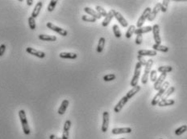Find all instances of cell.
<instances>
[{
	"instance_id": "cell-8",
	"label": "cell",
	"mask_w": 187,
	"mask_h": 139,
	"mask_svg": "<svg viewBox=\"0 0 187 139\" xmlns=\"http://www.w3.org/2000/svg\"><path fill=\"white\" fill-rule=\"evenodd\" d=\"M152 33H153V39L155 40L156 44H161V39L160 36V27L158 24H155L152 27Z\"/></svg>"
},
{
	"instance_id": "cell-47",
	"label": "cell",
	"mask_w": 187,
	"mask_h": 139,
	"mask_svg": "<svg viewBox=\"0 0 187 139\" xmlns=\"http://www.w3.org/2000/svg\"><path fill=\"white\" fill-rule=\"evenodd\" d=\"M160 139H162V138H160Z\"/></svg>"
},
{
	"instance_id": "cell-27",
	"label": "cell",
	"mask_w": 187,
	"mask_h": 139,
	"mask_svg": "<svg viewBox=\"0 0 187 139\" xmlns=\"http://www.w3.org/2000/svg\"><path fill=\"white\" fill-rule=\"evenodd\" d=\"M174 91H175V88L174 87H169L168 89L166 90L165 92V93H164V95L162 96V97H161V100H166L167 98H168L169 96H170L172 93H173L174 92Z\"/></svg>"
},
{
	"instance_id": "cell-21",
	"label": "cell",
	"mask_w": 187,
	"mask_h": 139,
	"mask_svg": "<svg viewBox=\"0 0 187 139\" xmlns=\"http://www.w3.org/2000/svg\"><path fill=\"white\" fill-rule=\"evenodd\" d=\"M152 31V27H151V26L142 27H140V28L135 29V34L136 35H143V34L148 33V32H150V31Z\"/></svg>"
},
{
	"instance_id": "cell-42",
	"label": "cell",
	"mask_w": 187,
	"mask_h": 139,
	"mask_svg": "<svg viewBox=\"0 0 187 139\" xmlns=\"http://www.w3.org/2000/svg\"><path fill=\"white\" fill-rule=\"evenodd\" d=\"M6 45L5 44H1L0 45V57H2V55L4 54L5 51H6Z\"/></svg>"
},
{
	"instance_id": "cell-30",
	"label": "cell",
	"mask_w": 187,
	"mask_h": 139,
	"mask_svg": "<svg viewBox=\"0 0 187 139\" xmlns=\"http://www.w3.org/2000/svg\"><path fill=\"white\" fill-rule=\"evenodd\" d=\"M135 26H134V25H131V26L128 27L127 32H126V37L128 38V39H130V38L132 36L133 34L135 33Z\"/></svg>"
},
{
	"instance_id": "cell-19",
	"label": "cell",
	"mask_w": 187,
	"mask_h": 139,
	"mask_svg": "<svg viewBox=\"0 0 187 139\" xmlns=\"http://www.w3.org/2000/svg\"><path fill=\"white\" fill-rule=\"evenodd\" d=\"M59 57L62 59H69V60H75L78 58V55L73 52H61Z\"/></svg>"
},
{
	"instance_id": "cell-43",
	"label": "cell",
	"mask_w": 187,
	"mask_h": 139,
	"mask_svg": "<svg viewBox=\"0 0 187 139\" xmlns=\"http://www.w3.org/2000/svg\"><path fill=\"white\" fill-rule=\"evenodd\" d=\"M62 139H69V131L68 130H63Z\"/></svg>"
},
{
	"instance_id": "cell-22",
	"label": "cell",
	"mask_w": 187,
	"mask_h": 139,
	"mask_svg": "<svg viewBox=\"0 0 187 139\" xmlns=\"http://www.w3.org/2000/svg\"><path fill=\"white\" fill-rule=\"evenodd\" d=\"M69 105V101H68V100H64V101L62 102V104H61V106H60L59 109H58V111H57V113H59L60 115H63V114L65 113V111H66Z\"/></svg>"
},
{
	"instance_id": "cell-5",
	"label": "cell",
	"mask_w": 187,
	"mask_h": 139,
	"mask_svg": "<svg viewBox=\"0 0 187 139\" xmlns=\"http://www.w3.org/2000/svg\"><path fill=\"white\" fill-rule=\"evenodd\" d=\"M151 11H152V9L150 8V7H147V8H145V10L144 11V12H143V14L141 15V16L139 18L137 23H136V27H137L138 28L142 27L143 24H145V21H146V19H148V18H149V16Z\"/></svg>"
},
{
	"instance_id": "cell-46",
	"label": "cell",
	"mask_w": 187,
	"mask_h": 139,
	"mask_svg": "<svg viewBox=\"0 0 187 139\" xmlns=\"http://www.w3.org/2000/svg\"><path fill=\"white\" fill-rule=\"evenodd\" d=\"M119 139H125V138H124V137H123V138H119Z\"/></svg>"
},
{
	"instance_id": "cell-28",
	"label": "cell",
	"mask_w": 187,
	"mask_h": 139,
	"mask_svg": "<svg viewBox=\"0 0 187 139\" xmlns=\"http://www.w3.org/2000/svg\"><path fill=\"white\" fill-rule=\"evenodd\" d=\"M173 71V68L172 66H160L157 69V72L161 73H170Z\"/></svg>"
},
{
	"instance_id": "cell-34",
	"label": "cell",
	"mask_w": 187,
	"mask_h": 139,
	"mask_svg": "<svg viewBox=\"0 0 187 139\" xmlns=\"http://www.w3.org/2000/svg\"><path fill=\"white\" fill-rule=\"evenodd\" d=\"M28 25H29V27H30V29L31 30H32V31H34L35 29H36V21H35V19L34 18H32V16H30L28 18Z\"/></svg>"
},
{
	"instance_id": "cell-36",
	"label": "cell",
	"mask_w": 187,
	"mask_h": 139,
	"mask_svg": "<svg viewBox=\"0 0 187 139\" xmlns=\"http://www.w3.org/2000/svg\"><path fill=\"white\" fill-rule=\"evenodd\" d=\"M82 19L85 22H89V23H95L97 19L93 18L91 16H88V15H82Z\"/></svg>"
},
{
	"instance_id": "cell-26",
	"label": "cell",
	"mask_w": 187,
	"mask_h": 139,
	"mask_svg": "<svg viewBox=\"0 0 187 139\" xmlns=\"http://www.w3.org/2000/svg\"><path fill=\"white\" fill-rule=\"evenodd\" d=\"M105 42H106V40H105L104 37H101L99 40V44H98L97 46V52L99 53H101L103 51V48H104L105 46Z\"/></svg>"
},
{
	"instance_id": "cell-40",
	"label": "cell",
	"mask_w": 187,
	"mask_h": 139,
	"mask_svg": "<svg viewBox=\"0 0 187 139\" xmlns=\"http://www.w3.org/2000/svg\"><path fill=\"white\" fill-rule=\"evenodd\" d=\"M143 42V36L142 35H136V38H135V44L140 45Z\"/></svg>"
},
{
	"instance_id": "cell-13",
	"label": "cell",
	"mask_w": 187,
	"mask_h": 139,
	"mask_svg": "<svg viewBox=\"0 0 187 139\" xmlns=\"http://www.w3.org/2000/svg\"><path fill=\"white\" fill-rule=\"evenodd\" d=\"M160 11H161V3L158 2V3H157V4L154 7L153 9L152 10L151 13H150V15H149V18H148V20H149V22L153 21Z\"/></svg>"
},
{
	"instance_id": "cell-17",
	"label": "cell",
	"mask_w": 187,
	"mask_h": 139,
	"mask_svg": "<svg viewBox=\"0 0 187 139\" xmlns=\"http://www.w3.org/2000/svg\"><path fill=\"white\" fill-rule=\"evenodd\" d=\"M138 55L140 56H142V57H155L157 55L156 51L154 50H139L138 51Z\"/></svg>"
},
{
	"instance_id": "cell-37",
	"label": "cell",
	"mask_w": 187,
	"mask_h": 139,
	"mask_svg": "<svg viewBox=\"0 0 187 139\" xmlns=\"http://www.w3.org/2000/svg\"><path fill=\"white\" fill-rule=\"evenodd\" d=\"M115 78L116 76L115 75V74H107V75L103 76V80L108 82V81H112V80H115Z\"/></svg>"
},
{
	"instance_id": "cell-3",
	"label": "cell",
	"mask_w": 187,
	"mask_h": 139,
	"mask_svg": "<svg viewBox=\"0 0 187 139\" xmlns=\"http://www.w3.org/2000/svg\"><path fill=\"white\" fill-rule=\"evenodd\" d=\"M152 64H153V60L152 59L147 60V64L145 65V72H144V74H143L142 79H141V82H142L143 85H146L148 82V80H149V74L151 73L152 67Z\"/></svg>"
},
{
	"instance_id": "cell-15",
	"label": "cell",
	"mask_w": 187,
	"mask_h": 139,
	"mask_svg": "<svg viewBox=\"0 0 187 139\" xmlns=\"http://www.w3.org/2000/svg\"><path fill=\"white\" fill-rule=\"evenodd\" d=\"M114 11L115 10H110V11L107 13V15L104 18L103 21L102 22V27H107L109 25V24L112 21V19L114 17Z\"/></svg>"
},
{
	"instance_id": "cell-25",
	"label": "cell",
	"mask_w": 187,
	"mask_h": 139,
	"mask_svg": "<svg viewBox=\"0 0 187 139\" xmlns=\"http://www.w3.org/2000/svg\"><path fill=\"white\" fill-rule=\"evenodd\" d=\"M175 102L173 99H166V100H161V102L158 103V105L160 107H165V106H169L174 105Z\"/></svg>"
},
{
	"instance_id": "cell-11",
	"label": "cell",
	"mask_w": 187,
	"mask_h": 139,
	"mask_svg": "<svg viewBox=\"0 0 187 139\" xmlns=\"http://www.w3.org/2000/svg\"><path fill=\"white\" fill-rule=\"evenodd\" d=\"M166 76H167V73H161V76L157 78V80H156V82L154 83V89L155 90H160L161 86L164 84V81L165 80Z\"/></svg>"
},
{
	"instance_id": "cell-33",
	"label": "cell",
	"mask_w": 187,
	"mask_h": 139,
	"mask_svg": "<svg viewBox=\"0 0 187 139\" xmlns=\"http://www.w3.org/2000/svg\"><path fill=\"white\" fill-rule=\"evenodd\" d=\"M57 0H51L49 2V3H48V11H49V12H52L53 11V10L55 9V7L57 6Z\"/></svg>"
},
{
	"instance_id": "cell-38",
	"label": "cell",
	"mask_w": 187,
	"mask_h": 139,
	"mask_svg": "<svg viewBox=\"0 0 187 139\" xmlns=\"http://www.w3.org/2000/svg\"><path fill=\"white\" fill-rule=\"evenodd\" d=\"M157 72L156 70H152L151 73H150V80L152 81V82H156V80H157Z\"/></svg>"
},
{
	"instance_id": "cell-10",
	"label": "cell",
	"mask_w": 187,
	"mask_h": 139,
	"mask_svg": "<svg viewBox=\"0 0 187 139\" xmlns=\"http://www.w3.org/2000/svg\"><path fill=\"white\" fill-rule=\"evenodd\" d=\"M128 101H129V99H128V97H126V96L122 97V98L119 100V102H118V104L116 105L115 106V108H114V111H115V113H119V112L122 110V108H123V106L125 105L128 103Z\"/></svg>"
},
{
	"instance_id": "cell-29",
	"label": "cell",
	"mask_w": 187,
	"mask_h": 139,
	"mask_svg": "<svg viewBox=\"0 0 187 139\" xmlns=\"http://www.w3.org/2000/svg\"><path fill=\"white\" fill-rule=\"evenodd\" d=\"M186 131H187V125H182V126H180L179 128H178V129L175 130V134L177 135V136H180V135H182V134L186 132Z\"/></svg>"
},
{
	"instance_id": "cell-18",
	"label": "cell",
	"mask_w": 187,
	"mask_h": 139,
	"mask_svg": "<svg viewBox=\"0 0 187 139\" xmlns=\"http://www.w3.org/2000/svg\"><path fill=\"white\" fill-rule=\"evenodd\" d=\"M42 7H43V2H41V1L38 2L37 3H36V6H35V7H34V9H33V11H32V13L31 16L32 17V18H34V19L37 18L38 15H40V10H41Z\"/></svg>"
},
{
	"instance_id": "cell-1",
	"label": "cell",
	"mask_w": 187,
	"mask_h": 139,
	"mask_svg": "<svg viewBox=\"0 0 187 139\" xmlns=\"http://www.w3.org/2000/svg\"><path fill=\"white\" fill-rule=\"evenodd\" d=\"M169 83L168 81L164 82V84L162 85V86H161V89L158 90V92H157L156 96L153 97V99L152 100V105L156 106V105H158L159 102H161V97H162V96L164 95L165 92L169 89Z\"/></svg>"
},
{
	"instance_id": "cell-12",
	"label": "cell",
	"mask_w": 187,
	"mask_h": 139,
	"mask_svg": "<svg viewBox=\"0 0 187 139\" xmlns=\"http://www.w3.org/2000/svg\"><path fill=\"white\" fill-rule=\"evenodd\" d=\"M114 17L117 19V21L121 24V26L122 27H127L128 26V21L124 19V17H123L119 12L115 11H114Z\"/></svg>"
},
{
	"instance_id": "cell-4",
	"label": "cell",
	"mask_w": 187,
	"mask_h": 139,
	"mask_svg": "<svg viewBox=\"0 0 187 139\" xmlns=\"http://www.w3.org/2000/svg\"><path fill=\"white\" fill-rule=\"evenodd\" d=\"M141 69H142V65L137 62L136 64H135V72H134V75H133L132 80L131 81V86L132 87H135L136 85H138V80H139V78H140V73H141Z\"/></svg>"
},
{
	"instance_id": "cell-31",
	"label": "cell",
	"mask_w": 187,
	"mask_h": 139,
	"mask_svg": "<svg viewBox=\"0 0 187 139\" xmlns=\"http://www.w3.org/2000/svg\"><path fill=\"white\" fill-rule=\"evenodd\" d=\"M95 10L102 17H106L107 15V12L106 11V10L103 7H101V6H96Z\"/></svg>"
},
{
	"instance_id": "cell-7",
	"label": "cell",
	"mask_w": 187,
	"mask_h": 139,
	"mask_svg": "<svg viewBox=\"0 0 187 139\" xmlns=\"http://www.w3.org/2000/svg\"><path fill=\"white\" fill-rule=\"evenodd\" d=\"M110 121V115L107 111H105L102 113V132L106 133L108 130Z\"/></svg>"
},
{
	"instance_id": "cell-39",
	"label": "cell",
	"mask_w": 187,
	"mask_h": 139,
	"mask_svg": "<svg viewBox=\"0 0 187 139\" xmlns=\"http://www.w3.org/2000/svg\"><path fill=\"white\" fill-rule=\"evenodd\" d=\"M137 60H138V62L140 63L142 66H145L146 65V64H147V60H145V58L144 57H142V56H140V55H138L137 56Z\"/></svg>"
},
{
	"instance_id": "cell-24",
	"label": "cell",
	"mask_w": 187,
	"mask_h": 139,
	"mask_svg": "<svg viewBox=\"0 0 187 139\" xmlns=\"http://www.w3.org/2000/svg\"><path fill=\"white\" fill-rule=\"evenodd\" d=\"M152 48H153L154 51H158V52H169V47H166V46H164V45L161 44H155L152 46Z\"/></svg>"
},
{
	"instance_id": "cell-41",
	"label": "cell",
	"mask_w": 187,
	"mask_h": 139,
	"mask_svg": "<svg viewBox=\"0 0 187 139\" xmlns=\"http://www.w3.org/2000/svg\"><path fill=\"white\" fill-rule=\"evenodd\" d=\"M71 127V121L69 120H67L65 122L64 125V130H68L69 131V129Z\"/></svg>"
},
{
	"instance_id": "cell-23",
	"label": "cell",
	"mask_w": 187,
	"mask_h": 139,
	"mask_svg": "<svg viewBox=\"0 0 187 139\" xmlns=\"http://www.w3.org/2000/svg\"><path fill=\"white\" fill-rule=\"evenodd\" d=\"M39 39L43 41H49V42H54L57 40V37L55 35H43V34L39 35Z\"/></svg>"
},
{
	"instance_id": "cell-35",
	"label": "cell",
	"mask_w": 187,
	"mask_h": 139,
	"mask_svg": "<svg viewBox=\"0 0 187 139\" xmlns=\"http://www.w3.org/2000/svg\"><path fill=\"white\" fill-rule=\"evenodd\" d=\"M169 3V1H168V0H165L162 2V3H161V11L163 13L166 12L167 9H168Z\"/></svg>"
},
{
	"instance_id": "cell-45",
	"label": "cell",
	"mask_w": 187,
	"mask_h": 139,
	"mask_svg": "<svg viewBox=\"0 0 187 139\" xmlns=\"http://www.w3.org/2000/svg\"><path fill=\"white\" fill-rule=\"evenodd\" d=\"M26 2L28 6H32V5L33 4V1H32V0H27Z\"/></svg>"
},
{
	"instance_id": "cell-2",
	"label": "cell",
	"mask_w": 187,
	"mask_h": 139,
	"mask_svg": "<svg viewBox=\"0 0 187 139\" xmlns=\"http://www.w3.org/2000/svg\"><path fill=\"white\" fill-rule=\"evenodd\" d=\"M19 117L20 119V122H21L22 128H23V131H24V134L29 135L31 133V130L29 127L28 123V120H27L26 113L24 109L19 111Z\"/></svg>"
},
{
	"instance_id": "cell-44",
	"label": "cell",
	"mask_w": 187,
	"mask_h": 139,
	"mask_svg": "<svg viewBox=\"0 0 187 139\" xmlns=\"http://www.w3.org/2000/svg\"><path fill=\"white\" fill-rule=\"evenodd\" d=\"M49 138L50 139H62V138H60L59 137H57V136H56V135H54V134L50 135Z\"/></svg>"
},
{
	"instance_id": "cell-20",
	"label": "cell",
	"mask_w": 187,
	"mask_h": 139,
	"mask_svg": "<svg viewBox=\"0 0 187 139\" xmlns=\"http://www.w3.org/2000/svg\"><path fill=\"white\" fill-rule=\"evenodd\" d=\"M140 89H141V87H140V85H136V86L133 87L132 89H130L129 91H128L127 95H126V97H128V99L130 100L131 98H132V97H134L135 94H136V93H138V92H140Z\"/></svg>"
},
{
	"instance_id": "cell-14",
	"label": "cell",
	"mask_w": 187,
	"mask_h": 139,
	"mask_svg": "<svg viewBox=\"0 0 187 139\" xmlns=\"http://www.w3.org/2000/svg\"><path fill=\"white\" fill-rule=\"evenodd\" d=\"M132 129L129 127L125 128H114L112 129V133L113 134H130L132 133Z\"/></svg>"
},
{
	"instance_id": "cell-16",
	"label": "cell",
	"mask_w": 187,
	"mask_h": 139,
	"mask_svg": "<svg viewBox=\"0 0 187 139\" xmlns=\"http://www.w3.org/2000/svg\"><path fill=\"white\" fill-rule=\"evenodd\" d=\"M84 11H85L86 14L90 15H91V17H93V18H95V19H100L102 18V16H101L95 10L92 9V8H90V7H85V8H84Z\"/></svg>"
},
{
	"instance_id": "cell-9",
	"label": "cell",
	"mask_w": 187,
	"mask_h": 139,
	"mask_svg": "<svg viewBox=\"0 0 187 139\" xmlns=\"http://www.w3.org/2000/svg\"><path fill=\"white\" fill-rule=\"evenodd\" d=\"M26 52L28 53H29L30 55H32L34 57H36L40 59H43L45 57V52H41V51H38V50L35 49V48H32V47H27Z\"/></svg>"
},
{
	"instance_id": "cell-6",
	"label": "cell",
	"mask_w": 187,
	"mask_h": 139,
	"mask_svg": "<svg viewBox=\"0 0 187 139\" xmlns=\"http://www.w3.org/2000/svg\"><path fill=\"white\" fill-rule=\"evenodd\" d=\"M46 26H47V27L48 29L55 31V32H57V33L62 35V36H67V35H68V31H67L66 30H65V29L62 28V27H60L56 26V25L52 24V23L48 22V23L46 24Z\"/></svg>"
},
{
	"instance_id": "cell-32",
	"label": "cell",
	"mask_w": 187,
	"mask_h": 139,
	"mask_svg": "<svg viewBox=\"0 0 187 139\" xmlns=\"http://www.w3.org/2000/svg\"><path fill=\"white\" fill-rule=\"evenodd\" d=\"M112 29H113V32H114L115 36L116 38H120L122 34H121V31H120V30H119V27L118 25H117V24L113 25Z\"/></svg>"
}]
</instances>
